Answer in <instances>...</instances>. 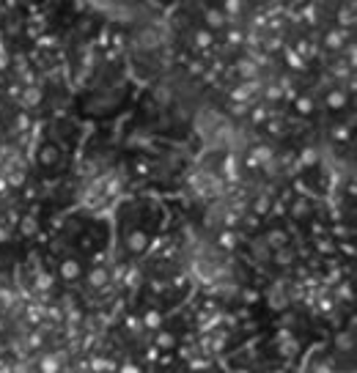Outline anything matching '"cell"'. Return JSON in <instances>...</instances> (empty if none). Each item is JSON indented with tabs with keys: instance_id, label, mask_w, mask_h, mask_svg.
Segmentation results:
<instances>
[{
	"instance_id": "cell-1",
	"label": "cell",
	"mask_w": 357,
	"mask_h": 373,
	"mask_svg": "<svg viewBox=\"0 0 357 373\" xmlns=\"http://www.w3.org/2000/svg\"><path fill=\"white\" fill-rule=\"evenodd\" d=\"M58 275L66 280V283H74V280L83 275V266H80V261H74V258H63L61 264H58Z\"/></svg>"
},
{
	"instance_id": "cell-2",
	"label": "cell",
	"mask_w": 357,
	"mask_h": 373,
	"mask_svg": "<svg viewBox=\"0 0 357 373\" xmlns=\"http://www.w3.org/2000/svg\"><path fill=\"white\" fill-rule=\"evenodd\" d=\"M58 162H61V151H58V145L55 143H44L42 148H39V165L52 167V165H58Z\"/></svg>"
},
{
	"instance_id": "cell-3",
	"label": "cell",
	"mask_w": 357,
	"mask_h": 373,
	"mask_svg": "<svg viewBox=\"0 0 357 373\" xmlns=\"http://www.w3.org/2000/svg\"><path fill=\"white\" fill-rule=\"evenodd\" d=\"M269 305H272V310H283V307L289 305V296H286V288L275 285V288L269 291Z\"/></svg>"
},
{
	"instance_id": "cell-4",
	"label": "cell",
	"mask_w": 357,
	"mask_h": 373,
	"mask_svg": "<svg viewBox=\"0 0 357 373\" xmlns=\"http://www.w3.org/2000/svg\"><path fill=\"white\" fill-rule=\"evenodd\" d=\"M36 231H39V220L33 217V214L22 217V223H20V233H22V236H33Z\"/></svg>"
},
{
	"instance_id": "cell-5",
	"label": "cell",
	"mask_w": 357,
	"mask_h": 373,
	"mask_svg": "<svg viewBox=\"0 0 357 373\" xmlns=\"http://www.w3.org/2000/svg\"><path fill=\"white\" fill-rule=\"evenodd\" d=\"M127 244H130L132 253H140V250H146V244H149V236H146V233H140V231H135Z\"/></svg>"
},
{
	"instance_id": "cell-6",
	"label": "cell",
	"mask_w": 357,
	"mask_h": 373,
	"mask_svg": "<svg viewBox=\"0 0 357 373\" xmlns=\"http://www.w3.org/2000/svg\"><path fill=\"white\" fill-rule=\"evenodd\" d=\"M327 104H330L332 110H341L343 104H346V93H341V91H332V93H327Z\"/></svg>"
},
{
	"instance_id": "cell-7",
	"label": "cell",
	"mask_w": 357,
	"mask_h": 373,
	"mask_svg": "<svg viewBox=\"0 0 357 373\" xmlns=\"http://www.w3.org/2000/svg\"><path fill=\"white\" fill-rule=\"evenodd\" d=\"M88 283L93 285V288L104 285V283H107V272H104V269H91V275H88Z\"/></svg>"
},
{
	"instance_id": "cell-8",
	"label": "cell",
	"mask_w": 357,
	"mask_h": 373,
	"mask_svg": "<svg viewBox=\"0 0 357 373\" xmlns=\"http://www.w3.org/2000/svg\"><path fill=\"white\" fill-rule=\"evenodd\" d=\"M143 324L151 326V329H157V326L162 324V316H160L157 310H149V313H146V318H143Z\"/></svg>"
},
{
	"instance_id": "cell-9",
	"label": "cell",
	"mask_w": 357,
	"mask_h": 373,
	"mask_svg": "<svg viewBox=\"0 0 357 373\" xmlns=\"http://www.w3.org/2000/svg\"><path fill=\"white\" fill-rule=\"evenodd\" d=\"M173 343H176V337L168 335V332H160V335H157V346L160 348H173Z\"/></svg>"
},
{
	"instance_id": "cell-10",
	"label": "cell",
	"mask_w": 357,
	"mask_h": 373,
	"mask_svg": "<svg viewBox=\"0 0 357 373\" xmlns=\"http://www.w3.org/2000/svg\"><path fill=\"white\" fill-rule=\"evenodd\" d=\"M22 96H25V104H39L42 102V91H36V88H28Z\"/></svg>"
},
{
	"instance_id": "cell-11",
	"label": "cell",
	"mask_w": 357,
	"mask_h": 373,
	"mask_svg": "<svg viewBox=\"0 0 357 373\" xmlns=\"http://www.w3.org/2000/svg\"><path fill=\"white\" fill-rule=\"evenodd\" d=\"M206 22L212 28H223V14H220V11H209L206 14Z\"/></svg>"
},
{
	"instance_id": "cell-12",
	"label": "cell",
	"mask_w": 357,
	"mask_h": 373,
	"mask_svg": "<svg viewBox=\"0 0 357 373\" xmlns=\"http://www.w3.org/2000/svg\"><path fill=\"white\" fill-rule=\"evenodd\" d=\"M269 244H272V247H283L286 244V233H269Z\"/></svg>"
},
{
	"instance_id": "cell-13",
	"label": "cell",
	"mask_w": 357,
	"mask_h": 373,
	"mask_svg": "<svg viewBox=\"0 0 357 373\" xmlns=\"http://www.w3.org/2000/svg\"><path fill=\"white\" fill-rule=\"evenodd\" d=\"M275 253H278V255H275V261H278V264H289V261H291V253H289V250L275 247Z\"/></svg>"
},
{
	"instance_id": "cell-14",
	"label": "cell",
	"mask_w": 357,
	"mask_h": 373,
	"mask_svg": "<svg viewBox=\"0 0 357 373\" xmlns=\"http://www.w3.org/2000/svg\"><path fill=\"white\" fill-rule=\"evenodd\" d=\"M39 368H42V370H58V368H61V365H58V359H55V357H47L44 362L39 365Z\"/></svg>"
},
{
	"instance_id": "cell-15",
	"label": "cell",
	"mask_w": 357,
	"mask_h": 373,
	"mask_svg": "<svg viewBox=\"0 0 357 373\" xmlns=\"http://www.w3.org/2000/svg\"><path fill=\"white\" fill-rule=\"evenodd\" d=\"M297 351V343L294 340H289V337H286V346L280 348V354H283V357H291V354Z\"/></svg>"
},
{
	"instance_id": "cell-16",
	"label": "cell",
	"mask_w": 357,
	"mask_h": 373,
	"mask_svg": "<svg viewBox=\"0 0 357 373\" xmlns=\"http://www.w3.org/2000/svg\"><path fill=\"white\" fill-rule=\"evenodd\" d=\"M267 206H269V198H267V195H261L259 201H256V212L264 214V212H267Z\"/></svg>"
},
{
	"instance_id": "cell-17",
	"label": "cell",
	"mask_w": 357,
	"mask_h": 373,
	"mask_svg": "<svg viewBox=\"0 0 357 373\" xmlns=\"http://www.w3.org/2000/svg\"><path fill=\"white\" fill-rule=\"evenodd\" d=\"M190 368H198V370H206V368H212V365H209V359H201V357H198V359H192V362H190Z\"/></svg>"
},
{
	"instance_id": "cell-18",
	"label": "cell",
	"mask_w": 357,
	"mask_h": 373,
	"mask_svg": "<svg viewBox=\"0 0 357 373\" xmlns=\"http://www.w3.org/2000/svg\"><path fill=\"white\" fill-rule=\"evenodd\" d=\"M338 346L341 348H352L354 343H352V335H338Z\"/></svg>"
},
{
	"instance_id": "cell-19",
	"label": "cell",
	"mask_w": 357,
	"mask_h": 373,
	"mask_svg": "<svg viewBox=\"0 0 357 373\" xmlns=\"http://www.w3.org/2000/svg\"><path fill=\"white\" fill-rule=\"evenodd\" d=\"M305 212H308V203H305V201H297V203H294V217H302Z\"/></svg>"
},
{
	"instance_id": "cell-20",
	"label": "cell",
	"mask_w": 357,
	"mask_h": 373,
	"mask_svg": "<svg viewBox=\"0 0 357 373\" xmlns=\"http://www.w3.org/2000/svg\"><path fill=\"white\" fill-rule=\"evenodd\" d=\"M311 99H300V102H297V110H300V113H311Z\"/></svg>"
},
{
	"instance_id": "cell-21",
	"label": "cell",
	"mask_w": 357,
	"mask_h": 373,
	"mask_svg": "<svg viewBox=\"0 0 357 373\" xmlns=\"http://www.w3.org/2000/svg\"><path fill=\"white\" fill-rule=\"evenodd\" d=\"M91 368H93V370H107V368H110V362H107V359H93Z\"/></svg>"
},
{
	"instance_id": "cell-22",
	"label": "cell",
	"mask_w": 357,
	"mask_h": 373,
	"mask_svg": "<svg viewBox=\"0 0 357 373\" xmlns=\"http://www.w3.org/2000/svg\"><path fill=\"white\" fill-rule=\"evenodd\" d=\"M316 162V154L313 151H305V154H302V165H313Z\"/></svg>"
},
{
	"instance_id": "cell-23",
	"label": "cell",
	"mask_w": 357,
	"mask_h": 373,
	"mask_svg": "<svg viewBox=\"0 0 357 373\" xmlns=\"http://www.w3.org/2000/svg\"><path fill=\"white\" fill-rule=\"evenodd\" d=\"M327 47H341V36H335V33L327 36Z\"/></svg>"
},
{
	"instance_id": "cell-24",
	"label": "cell",
	"mask_w": 357,
	"mask_h": 373,
	"mask_svg": "<svg viewBox=\"0 0 357 373\" xmlns=\"http://www.w3.org/2000/svg\"><path fill=\"white\" fill-rule=\"evenodd\" d=\"M50 283H52V280L47 277V275H42V277H39V288H50Z\"/></svg>"
},
{
	"instance_id": "cell-25",
	"label": "cell",
	"mask_w": 357,
	"mask_h": 373,
	"mask_svg": "<svg viewBox=\"0 0 357 373\" xmlns=\"http://www.w3.org/2000/svg\"><path fill=\"white\" fill-rule=\"evenodd\" d=\"M0 329H3V324H0Z\"/></svg>"
}]
</instances>
